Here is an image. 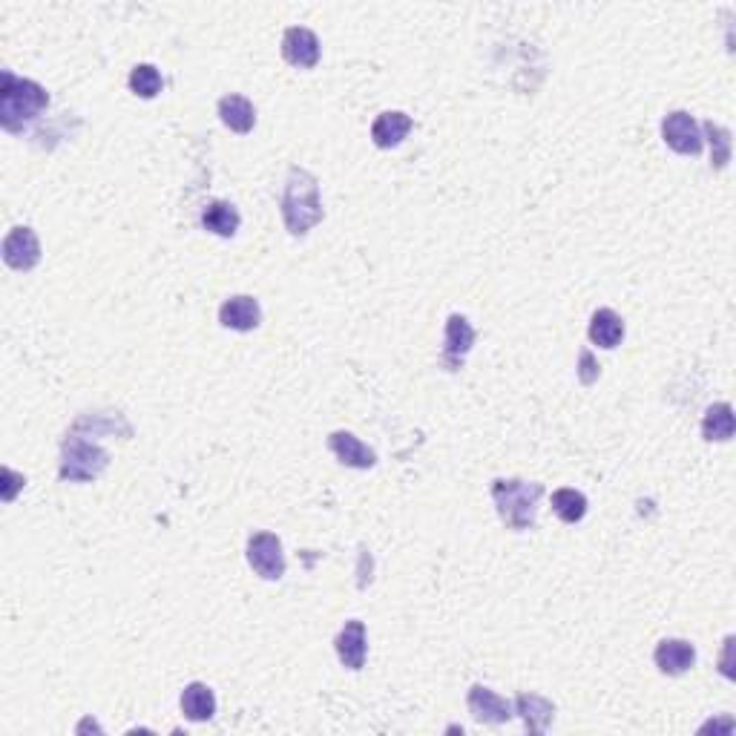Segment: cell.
Segmentation results:
<instances>
[{"mask_svg": "<svg viewBox=\"0 0 736 736\" xmlns=\"http://www.w3.org/2000/svg\"><path fill=\"white\" fill-rule=\"evenodd\" d=\"M325 210L320 199V182L305 167H291L282 193V222L291 236H305L314 225H320Z\"/></svg>", "mask_w": 736, "mask_h": 736, "instance_id": "obj_1", "label": "cell"}, {"mask_svg": "<svg viewBox=\"0 0 736 736\" xmlns=\"http://www.w3.org/2000/svg\"><path fill=\"white\" fill-rule=\"evenodd\" d=\"M49 107V95L38 84L29 78H18L15 72H3L0 78V124L6 133H23L29 127V121H35L38 115Z\"/></svg>", "mask_w": 736, "mask_h": 736, "instance_id": "obj_2", "label": "cell"}, {"mask_svg": "<svg viewBox=\"0 0 736 736\" xmlns=\"http://www.w3.org/2000/svg\"><path fill=\"white\" fill-rule=\"evenodd\" d=\"M544 495L541 483H527L518 478H498L492 483V501L498 506V515L506 527L515 532L535 527V509H538V498Z\"/></svg>", "mask_w": 736, "mask_h": 736, "instance_id": "obj_3", "label": "cell"}, {"mask_svg": "<svg viewBox=\"0 0 736 736\" xmlns=\"http://www.w3.org/2000/svg\"><path fill=\"white\" fill-rule=\"evenodd\" d=\"M110 466V452L95 440L84 437L78 429L61 446V481L87 483L95 481Z\"/></svg>", "mask_w": 736, "mask_h": 736, "instance_id": "obj_4", "label": "cell"}, {"mask_svg": "<svg viewBox=\"0 0 736 736\" xmlns=\"http://www.w3.org/2000/svg\"><path fill=\"white\" fill-rule=\"evenodd\" d=\"M248 564L265 581H276L285 575V552L274 532H253L248 538Z\"/></svg>", "mask_w": 736, "mask_h": 736, "instance_id": "obj_5", "label": "cell"}, {"mask_svg": "<svg viewBox=\"0 0 736 736\" xmlns=\"http://www.w3.org/2000/svg\"><path fill=\"white\" fill-rule=\"evenodd\" d=\"M662 138H665L667 147L676 150L679 156H699L702 153V127L685 110H676L662 121Z\"/></svg>", "mask_w": 736, "mask_h": 736, "instance_id": "obj_6", "label": "cell"}, {"mask_svg": "<svg viewBox=\"0 0 736 736\" xmlns=\"http://www.w3.org/2000/svg\"><path fill=\"white\" fill-rule=\"evenodd\" d=\"M3 262L15 271H32L41 262V242L32 228H12L3 239Z\"/></svg>", "mask_w": 736, "mask_h": 736, "instance_id": "obj_7", "label": "cell"}, {"mask_svg": "<svg viewBox=\"0 0 736 736\" xmlns=\"http://www.w3.org/2000/svg\"><path fill=\"white\" fill-rule=\"evenodd\" d=\"M282 58L291 67H317V61H320V38L311 29H305V26L285 29V35H282Z\"/></svg>", "mask_w": 736, "mask_h": 736, "instance_id": "obj_8", "label": "cell"}, {"mask_svg": "<svg viewBox=\"0 0 736 736\" xmlns=\"http://www.w3.org/2000/svg\"><path fill=\"white\" fill-rule=\"evenodd\" d=\"M466 705H469V713L478 722H486V725H504V722H509L515 716V705L509 699L498 696L495 690L483 688V685L469 688Z\"/></svg>", "mask_w": 736, "mask_h": 736, "instance_id": "obj_9", "label": "cell"}, {"mask_svg": "<svg viewBox=\"0 0 736 736\" xmlns=\"http://www.w3.org/2000/svg\"><path fill=\"white\" fill-rule=\"evenodd\" d=\"M475 343V328L469 325L466 317H460V314H452L449 322H446V337H443V354H440V360H443V366L449 368V371H458L463 366V357L469 354V348Z\"/></svg>", "mask_w": 736, "mask_h": 736, "instance_id": "obj_10", "label": "cell"}, {"mask_svg": "<svg viewBox=\"0 0 736 736\" xmlns=\"http://www.w3.org/2000/svg\"><path fill=\"white\" fill-rule=\"evenodd\" d=\"M334 647H337V659L343 662L348 670H360L366 665V624L357 619L345 621V627L337 633L334 639Z\"/></svg>", "mask_w": 736, "mask_h": 736, "instance_id": "obj_11", "label": "cell"}, {"mask_svg": "<svg viewBox=\"0 0 736 736\" xmlns=\"http://www.w3.org/2000/svg\"><path fill=\"white\" fill-rule=\"evenodd\" d=\"M653 662L667 676H682V673H688L690 667L696 665V647L685 642V639H665L656 647Z\"/></svg>", "mask_w": 736, "mask_h": 736, "instance_id": "obj_12", "label": "cell"}, {"mask_svg": "<svg viewBox=\"0 0 736 736\" xmlns=\"http://www.w3.org/2000/svg\"><path fill=\"white\" fill-rule=\"evenodd\" d=\"M328 449L337 455V460L343 466H351V469H371L377 463L374 449H368L366 443L360 437L351 435V432H331L328 435Z\"/></svg>", "mask_w": 736, "mask_h": 736, "instance_id": "obj_13", "label": "cell"}, {"mask_svg": "<svg viewBox=\"0 0 736 736\" xmlns=\"http://www.w3.org/2000/svg\"><path fill=\"white\" fill-rule=\"evenodd\" d=\"M219 322L230 331H253L262 322V308L253 297H230L219 308Z\"/></svg>", "mask_w": 736, "mask_h": 736, "instance_id": "obj_14", "label": "cell"}, {"mask_svg": "<svg viewBox=\"0 0 736 736\" xmlns=\"http://www.w3.org/2000/svg\"><path fill=\"white\" fill-rule=\"evenodd\" d=\"M219 118H222V124L228 130L245 136V133H251L253 124H256V110H253V104L245 95L230 92V95L219 98Z\"/></svg>", "mask_w": 736, "mask_h": 736, "instance_id": "obj_15", "label": "cell"}, {"mask_svg": "<svg viewBox=\"0 0 736 736\" xmlns=\"http://www.w3.org/2000/svg\"><path fill=\"white\" fill-rule=\"evenodd\" d=\"M409 130H412V118L400 110H391V113L377 115V121L371 124V138L380 150H391L409 136Z\"/></svg>", "mask_w": 736, "mask_h": 736, "instance_id": "obj_16", "label": "cell"}, {"mask_svg": "<svg viewBox=\"0 0 736 736\" xmlns=\"http://www.w3.org/2000/svg\"><path fill=\"white\" fill-rule=\"evenodd\" d=\"M512 705H515V713H521L529 734H544L550 728L552 716H555V705L550 699L535 696V693H521Z\"/></svg>", "mask_w": 736, "mask_h": 736, "instance_id": "obj_17", "label": "cell"}, {"mask_svg": "<svg viewBox=\"0 0 736 736\" xmlns=\"http://www.w3.org/2000/svg\"><path fill=\"white\" fill-rule=\"evenodd\" d=\"M202 225H205V230H210V233H216V236H222V239H230V236H236V230L242 225V216H239V210L230 205V202L216 199V202H210V205L202 210Z\"/></svg>", "mask_w": 736, "mask_h": 736, "instance_id": "obj_18", "label": "cell"}, {"mask_svg": "<svg viewBox=\"0 0 736 736\" xmlns=\"http://www.w3.org/2000/svg\"><path fill=\"white\" fill-rule=\"evenodd\" d=\"M182 713L190 722H207L216 713V696L205 682H190L182 690Z\"/></svg>", "mask_w": 736, "mask_h": 736, "instance_id": "obj_19", "label": "cell"}, {"mask_svg": "<svg viewBox=\"0 0 736 736\" xmlns=\"http://www.w3.org/2000/svg\"><path fill=\"white\" fill-rule=\"evenodd\" d=\"M590 340L598 348H616L624 340V320L613 308H598L590 320Z\"/></svg>", "mask_w": 736, "mask_h": 736, "instance_id": "obj_20", "label": "cell"}, {"mask_svg": "<svg viewBox=\"0 0 736 736\" xmlns=\"http://www.w3.org/2000/svg\"><path fill=\"white\" fill-rule=\"evenodd\" d=\"M736 420H734V409L731 403H713L711 409L705 412V420H702V435L705 440H731L734 437Z\"/></svg>", "mask_w": 736, "mask_h": 736, "instance_id": "obj_21", "label": "cell"}, {"mask_svg": "<svg viewBox=\"0 0 736 736\" xmlns=\"http://www.w3.org/2000/svg\"><path fill=\"white\" fill-rule=\"evenodd\" d=\"M552 512L564 524H578L587 515V498L578 489H558L552 492Z\"/></svg>", "mask_w": 736, "mask_h": 736, "instance_id": "obj_22", "label": "cell"}, {"mask_svg": "<svg viewBox=\"0 0 736 736\" xmlns=\"http://www.w3.org/2000/svg\"><path fill=\"white\" fill-rule=\"evenodd\" d=\"M161 72L153 64H138L130 72V90L136 92L138 98H156L161 92Z\"/></svg>", "mask_w": 736, "mask_h": 736, "instance_id": "obj_23", "label": "cell"}, {"mask_svg": "<svg viewBox=\"0 0 736 736\" xmlns=\"http://www.w3.org/2000/svg\"><path fill=\"white\" fill-rule=\"evenodd\" d=\"M705 136L711 141V161L716 170H722L728 161H731V130L713 124V121H705Z\"/></svg>", "mask_w": 736, "mask_h": 736, "instance_id": "obj_24", "label": "cell"}, {"mask_svg": "<svg viewBox=\"0 0 736 736\" xmlns=\"http://www.w3.org/2000/svg\"><path fill=\"white\" fill-rule=\"evenodd\" d=\"M578 377H581V383H584V386H593V383L598 380V366L590 351H581V368H578Z\"/></svg>", "mask_w": 736, "mask_h": 736, "instance_id": "obj_25", "label": "cell"}, {"mask_svg": "<svg viewBox=\"0 0 736 736\" xmlns=\"http://www.w3.org/2000/svg\"><path fill=\"white\" fill-rule=\"evenodd\" d=\"M3 481H6V486H3V501H12L15 498V489L23 486V478H18L12 469H3Z\"/></svg>", "mask_w": 736, "mask_h": 736, "instance_id": "obj_26", "label": "cell"}, {"mask_svg": "<svg viewBox=\"0 0 736 736\" xmlns=\"http://www.w3.org/2000/svg\"><path fill=\"white\" fill-rule=\"evenodd\" d=\"M731 650H734V636L725 639V659H722V673L725 676H734V670H731Z\"/></svg>", "mask_w": 736, "mask_h": 736, "instance_id": "obj_27", "label": "cell"}]
</instances>
